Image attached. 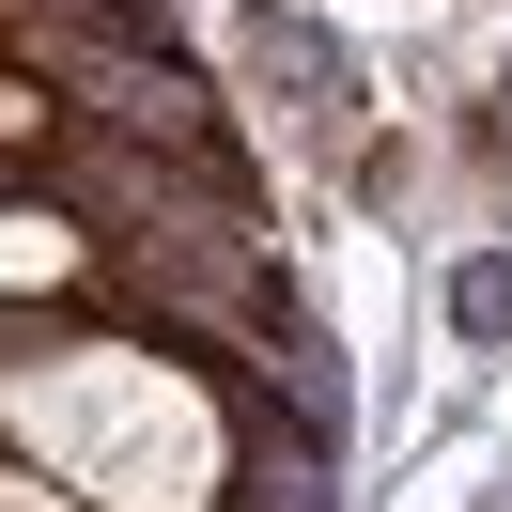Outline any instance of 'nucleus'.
<instances>
[{
  "label": "nucleus",
  "instance_id": "1",
  "mask_svg": "<svg viewBox=\"0 0 512 512\" xmlns=\"http://www.w3.org/2000/svg\"><path fill=\"white\" fill-rule=\"evenodd\" d=\"M0 419L32 435L47 481H94L109 512H218V435L140 342H63L32 373H0Z\"/></svg>",
  "mask_w": 512,
  "mask_h": 512
},
{
  "label": "nucleus",
  "instance_id": "2",
  "mask_svg": "<svg viewBox=\"0 0 512 512\" xmlns=\"http://www.w3.org/2000/svg\"><path fill=\"white\" fill-rule=\"evenodd\" d=\"M16 280H78V218H0V295Z\"/></svg>",
  "mask_w": 512,
  "mask_h": 512
},
{
  "label": "nucleus",
  "instance_id": "3",
  "mask_svg": "<svg viewBox=\"0 0 512 512\" xmlns=\"http://www.w3.org/2000/svg\"><path fill=\"white\" fill-rule=\"evenodd\" d=\"M0 156H63V94L0 63Z\"/></svg>",
  "mask_w": 512,
  "mask_h": 512
},
{
  "label": "nucleus",
  "instance_id": "4",
  "mask_svg": "<svg viewBox=\"0 0 512 512\" xmlns=\"http://www.w3.org/2000/svg\"><path fill=\"white\" fill-rule=\"evenodd\" d=\"M233 512H326V450L295 435L280 466H249V497H233Z\"/></svg>",
  "mask_w": 512,
  "mask_h": 512
},
{
  "label": "nucleus",
  "instance_id": "5",
  "mask_svg": "<svg viewBox=\"0 0 512 512\" xmlns=\"http://www.w3.org/2000/svg\"><path fill=\"white\" fill-rule=\"evenodd\" d=\"M0 512H78V497H63L47 466H0Z\"/></svg>",
  "mask_w": 512,
  "mask_h": 512
},
{
  "label": "nucleus",
  "instance_id": "6",
  "mask_svg": "<svg viewBox=\"0 0 512 512\" xmlns=\"http://www.w3.org/2000/svg\"><path fill=\"white\" fill-rule=\"evenodd\" d=\"M63 16H140V32H156V0H63Z\"/></svg>",
  "mask_w": 512,
  "mask_h": 512
}]
</instances>
